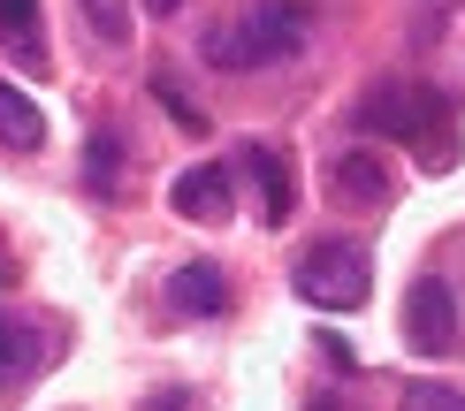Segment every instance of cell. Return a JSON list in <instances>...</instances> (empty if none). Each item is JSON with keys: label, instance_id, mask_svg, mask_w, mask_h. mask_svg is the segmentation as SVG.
Returning a JSON list of instances; mask_svg holds the SVG:
<instances>
[{"label": "cell", "instance_id": "2e32d148", "mask_svg": "<svg viewBox=\"0 0 465 411\" xmlns=\"http://www.w3.org/2000/svg\"><path fill=\"white\" fill-rule=\"evenodd\" d=\"M313 411H343V404H336V396H321V404H313Z\"/></svg>", "mask_w": 465, "mask_h": 411}, {"label": "cell", "instance_id": "30bf717a", "mask_svg": "<svg viewBox=\"0 0 465 411\" xmlns=\"http://www.w3.org/2000/svg\"><path fill=\"white\" fill-rule=\"evenodd\" d=\"M0 145H15V152L46 145V114H38V100L24 84H0Z\"/></svg>", "mask_w": 465, "mask_h": 411}, {"label": "cell", "instance_id": "7a4b0ae2", "mask_svg": "<svg viewBox=\"0 0 465 411\" xmlns=\"http://www.w3.org/2000/svg\"><path fill=\"white\" fill-rule=\"evenodd\" d=\"M305 31H313L305 0H244L237 15H222L206 31V62L214 69H275L305 46Z\"/></svg>", "mask_w": 465, "mask_h": 411}, {"label": "cell", "instance_id": "5b68a950", "mask_svg": "<svg viewBox=\"0 0 465 411\" xmlns=\"http://www.w3.org/2000/svg\"><path fill=\"white\" fill-rule=\"evenodd\" d=\"M404 336H412L420 350H450L458 343V305H450V289H442L435 274L412 289V305H404Z\"/></svg>", "mask_w": 465, "mask_h": 411}, {"label": "cell", "instance_id": "e0dca14e", "mask_svg": "<svg viewBox=\"0 0 465 411\" xmlns=\"http://www.w3.org/2000/svg\"><path fill=\"white\" fill-rule=\"evenodd\" d=\"M0 282H8V251H0Z\"/></svg>", "mask_w": 465, "mask_h": 411}, {"label": "cell", "instance_id": "9a60e30c", "mask_svg": "<svg viewBox=\"0 0 465 411\" xmlns=\"http://www.w3.org/2000/svg\"><path fill=\"white\" fill-rule=\"evenodd\" d=\"M153 92H161V107H168V122H176V130H191V137H206V114L191 107V100H183L176 84H153Z\"/></svg>", "mask_w": 465, "mask_h": 411}, {"label": "cell", "instance_id": "52a82bcc", "mask_svg": "<svg viewBox=\"0 0 465 411\" xmlns=\"http://www.w3.org/2000/svg\"><path fill=\"white\" fill-rule=\"evenodd\" d=\"M168 305L183 312V320H214V312H229V282H222V267H176L168 274Z\"/></svg>", "mask_w": 465, "mask_h": 411}, {"label": "cell", "instance_id": "6da1fadb", "mask_svg": "<svg viewBox=\"0 0 465 411\" xmlns=\"http://www.w3.org/2000/svg\"><path fill=\"white\" fill-rule=\"evenodd\" d=\"M351 122L381 130V137H404V145L428 161V175H442L458 161V122H450V107H442V92H428V84H397V76L390 84H366Z\"/></svg>", "mask_w": 465, "mask_h": 411}, {"label": "cell", "instance_id": "ba28073f", "mask_svg": "<svg viewBox=\"0 0 465 411\" xmlns=\"http://www.w3.org/2000/svg\"><path fill=\"white\" fill-rule=\"evenodd\" d=\"M237 168L260 183V221H267V229H282V221H290V161H282L275 145H244V161H237Z\"/></svg>", "mask_w": 465, "mask_h": 411}, {"label": "cell", "instance_id": "4fadbf2b", "mask_svg": "<svg viewBox=\"0 0 465 411\" xmlns=\"http://www.w3.org/2000/svg\"><path fill=\"white\" fill-rule=\"evenodd\" d=\"M404 411H465V388H450V381H412V388H404Z\"/></svg>", "mask_w": 465, "mask_h": 411}, {"label": "cell", "instance_id": "5bb4252c", "mask_svg": "<svg viewBox=\"0 0 465 411\" xmlns=\"http://www.w3.org/2000/svg\"><path fill=\"white\" fill-rule=\"evenodd\" d=\"M114 161H123V145H114V137L100 130V137H92V145H84V168H92V191H114Z\"/></svg>", "mask_w": 465, "mask_h": 411}, {"label": "cell", "instance_id": "7c38bea8", "mask_svg": "<svg viewBox=\"0 0 465 411\" xmlns=\"http://www.w3.org/2000/svg\"><path fill=\"white\" fill-rule=\"evenodd\" d=\"M84 15L107 46H130V0H84Z\"/></svg>", "mask_w": 465, "mask_h": 411}, {"label": "cell", "instance_id": "8992f818", "mask_svg": "<svg viewBox=\"0 0 465 411\" xmlns=\"http://www.w3.org/2000/svg\"><path fill=\"white\" fill-rule=\"evenodd\" d=\"M328 199L336 206H390V175H381L374 152H343V161H328Z\"/></svg>", "mask_w": 465, "mask_h": 411}, {"label": "cell", "instance_id": "3957f363", "mask_svg": "<svg viewBox=\"0 0 465 411\" xmlns=\"http://www.w3.org/2000/svg\"><path fill=\"white\" fill-rule=\"evenodd\" d=\"M290 289H298L305 305H321V312H351V305H366V289H374V259H366L351 237H321V244L298 251Z\"/></svg>", "mask_w": 465, "mask_h": 411}, {"label": "cell", "instance_id": "8fae6325", "mask_svg": "<svg viewBox=\"0 0 465 411\" xmlns=\"http://www.w3.org/2000/svg\"><path fill=\"white\" fill-rule=\"evenodd\" d=\"M0 31L15 38V54L38 62V0H0Z\"/></svg>", "mask_w": 465, "mask_h": 411}, {"label": "cell", "instance_id": "9c48e42d", "mask_svg": "<svg viewBox=\"0 0 465 411\" xmlns=\"http://www.w3.org/2000/svg\"><path fill=\"white\" fill-rule=\"evenodd\" d=\"M38 358H46V336H38L31 320H15V312H0V388L31 381Z\"/></svg>", "mask_w": 465, "mask_h": 411}, {"label": "cell", "instance_id": "277c9868", "mask_svg": "<svg viewBox=\"0 0 465 411\" xmlns=\"http://www.w3.org/2000/svg\"><path fill=\"white\" fill-rule=\"evenodd\" d=\"M168 206H176L183 221H229V206H237V175H229L222 161H199V168H183L176 183H168Z\"/></svg>", "mask_w": 465, "mask_h": 411}]
</instances>
